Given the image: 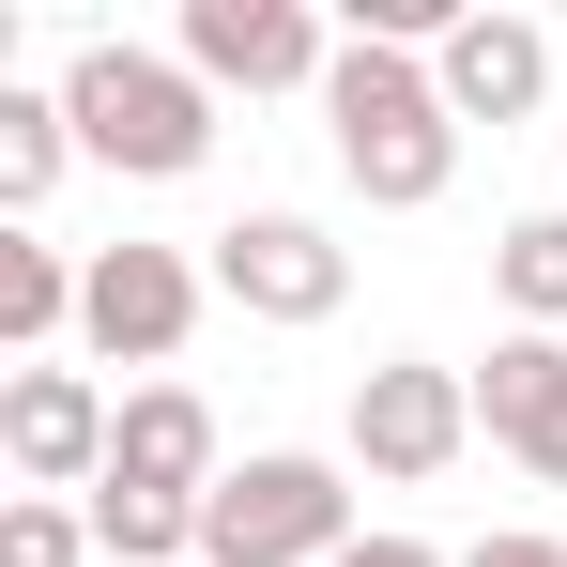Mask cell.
Here are the masks:
<instances>
[{"mask_svg": "<svg viewBox=\"0 0 567 567\" xmlns=\"http://www.w3.org/2000/svg\"><path fill=\"white\" fill-rule=\"evenodd\" d=\"M461 567H567V537H475Z\"/></svg>", "mask_w": 567, "mask_h": 567, "instance_id": "obj_17", "label": "cell"}, {"mask_svg": "<svg viewBox=\"0 0 567 567\" xmlns=\"http://www.w3.org/2000/svg\"><path fill=\"white\" fill-rule=\"evenodd\" d=\"M475 445V383L430 369V353H383L369 383H353V461L383 475V491H430V475Z\"/></svg>", "mask_w": 567, "mask_h": 567, "instance_id": "obj_5", "label": "cell"}, {"mask_svg": "<svg viewBox=\"0 0 567 567\" xmlns=\"http://www.w3.org/2000/svg\"><path fill=\"white\" fill-rule=\"evenodd\" d=\"M107 430H123V399L93 369H16L0 383V461L16 491H107Z\"/></svg>", "mask_w": 567, "mask_h": 567, "instance_id": "obj_7", "label": "cell"}, {"mask_svg": "<svg viewBox=\"0 0 567 567\" xmlns=\"http://www.w3.org/2000/svg\"><path fill=\"white\" fill-rule=\"evenodd\" d=\"M522 461H537V475H553V491H567V399H553V430H537V445H522Z\"/></svg>", "mask_w": 567, "mask_h": 567, "instance_id": "obj_19", "label": "cell"}, {"mask_svg": "<svg viewBox=\"0 0 567 567\" xmlns=\"http://www.w3.org/2000/svg\"><path fill=\"white\" fill-rule=\"evenodd\" d=\"M215 399L199 383H123V430H107V491H169V506H215Z\"/></svg>", "mask_w": 567, "mask_h": 567, "instance_id": "obj_9", "label": "cell"}, {"mask_svg": "<svg viewBox=\"0 0 567 567\" xmlns=\"http://www.w3.org/2000/svg\"><path fill=\"white\" fill-rule=\"evenodd\" d=\"M62 169H78V107H62V93H16V78H0V215H31Z\"/></svg>", "mask_w": 567, "mask_h": 567, "instance_id": "obj_13", "label": "cell"}, {"mask_svg": "<svg viewBox=\"0 0 567 567\" xmlns=\"http://www.w3.org/2000/svg\"><path fill=\"white\" fill-rule=\"evenodd\" d=\"M185 62H199V93H322L338 78L307 0H185Z\"/></svg>", "mask_w": 567, "mask_h": 567, "instance_id": "obj_8", "label": "cell"}, {"mask_svg": "<svg viewBox=\"0 0 567 567\" xmlns=\"http://www.w3.org/2000/svg\"><path fill=\"white\" fill-rule=\"evenodd\" d=\"M491 291H506V322H522V338H567V215H506Z\"/></svg>", "mask_w": 567, "mask_h": 567, "instance_id": "obj_14", "label": "cell"}, {"mask_svg": "<svg viewBox=\"0 0 567 567\" xmlns=\"http://www.w3.org/2000/svg\"><path fill=\"white\" fill-rule=\"evenodd\" d=\"M322 123H338V185L369 199V215H430V199L461 185V107H445V78L414 47H338Z\"/></svg>", "mask_w": 567, "mask_h": 567, "instance_id": "obj_1", "label": "cell"}, {"mask_svg": "<svg viewBox=\"0 0 567 567\" xmlns=\"http://www.w3.org/2000/svg\"><path fill=\"white\" fill-rule=\"evenodd\" d=\"M338 553H353V475L307 461V445L230 461L199 506V567H338Z\"/></svg>", "mask_w": 567, "mask_h": 567, "instance_id": "obj_3", "label": "cell"}, {"mask_svg": "<svg viewBox=\"0 0 567 567\" xmlns=\"http://www.w3.org/2000/svg\"><path fill=\"white\" fill-rule=\"evenodd\" d=\"M430 78H445L461 123H537V93H553V31H537V16H461V31L430 47Z\"/></svg>", "mask_w": 567, "mask_h": 567, "instance_id": "obj_10", "label": "cell"}, {"mask_svg": "<svg viewBox=\"0 0 567 567\" xmlns=\"http://www.w3.org/2000/svg\"><path fill=\"white\" fill-rule=\"evenodd\" d=\"M93 553L107 567H199V506H169V491H93Z\"/></svg>", "mask_w": 567, "mask_h": 567, "instance_id": "obj_15", "label": "cell"}, {"mask_svg": "<svg viewBox=\"0 0 567 567\" xmlns=\"http://www.w3.org/2000/svg\"><path fill=\"white\" fill-rule=\"evenodd\" d=\"M78 291H93V261H62V246H0V353H47V338H78Z\"/></svg>", "mask_w": 567, "mask_h": 567, "instance_id": "obj_12", "label": "cell"}, {"mask_svg": "<svg viewBox=\"0 0 567 567\" xmlns=\"http://www.w3.org/2000/svg\"><path fill=\"white\" fill-rule=\"evenodd\" d=\"M0 567H93V506L16 491V506H0Z\"/></svg>", "mask_w": 567, "mask_h": 567, "instance_id": "obj_16", "label": "cell"}, {"mask_svg": "<svg viewBox=\"0 0 567 567\" xmlns=\"http://www.w3.org/2000/svg\"><path fill=\"white\" fill-rule=\"evenodd\" d=\"M62 107H78V154L93 169H138V185H185L199 154H215V93H199L185 47H78L62 62Z\"/></svg>", "mask_w": 567, "mask_h": 567, "instance_id": "obj_2", "label": "cell"}, {"mask_svg": "<svg viewBox=\"0 0 567 567\" xmlns=\"http://www.w3.org/2000/svg\"><path fill=\"white\" fill-rule=\"evenodd\" d=\"M338 567H445V553H430V537H353Z\"/></svg>", "mask_w": 567, "mask_h": 567, "instance_id": "obj_18", "label": "cell"}, {"mask_svg": "<svg viewBox=\"0 0 567 567\" xmlns=\"http://www.w3.org/2000/svg\"><path fill=\"white\" fill-rule=\"evenodd\" d=\"M199 291H215V261H185V246H93L78 338H93L107 369H169V353L199 338Z\"/></svg>", "mask_w": 567, "mask_h": 567, "instance_id": "obj_4", "label": "cell"}, {"mask_svg": "<svg viewBox=\"0 0 567 567\" xmlns=\"http://www.w3.org/2000/svg\"><path fill=\"white\" fill-rule=\"evenodd\" d=\"M553 399H567V338H522V322H506V338H491V369H475V430L522 461V445L553 430Z\"/></svg>", "mask_w": 567, "mask_h": 567, "instance_id": "obj_11", "label": "cell"}, {"mask_svg": "<svg viewBox=\"0 0 567 567\" xmlns=\"http://www.w3.org/2000/svg\"><path fill=\"white\" fill-rule=\"evenodd\" d=\"M215 291H230L246 322H338L353 246H338L322 215H230V230H215Z\"/></svg>", "mask_w": 567, "mask_h": 567, "instance_id": "obj_6", "label": "cell"}]
</instances>
